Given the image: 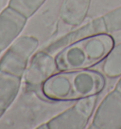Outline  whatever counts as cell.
Masks as SVG:
<instances>
[{
    "label": "cell",
    "mask_w": 121,
    "mask_h": 129,
    "mask_svg": "<svg viewBox=\"0 0 121 129\" xmlns=\"http://www.w3.org/2000/svg\"><path fill=\"white\" fill-rule=\"evenodd\" d=\"M105 85L102 74L93 70L78 69L59 71L45 81L42 91L54 101H73L97 95Z\"/></svg>",
    "instance_id": "cell-1"
},
{
    "label": "cell",
    "mask_w": 121,
    "mask_h": 129,
    "mask_svg": "<svg viewBox=\"0 0 121 129\" xmlns=\"http://www.w3.org/2000/svg\"><path fill=\"white\" fill-rule=\"evenodd\" d=\"M97 95L77 100L65 111L57 115L45 124L50 129H82L88 124L97 104Z\"/></svg>",
    "instance_id": "cell-4"
},
{
    "label": "cell",
    "mask_w": 121,
    "mask_h": 129,
    "mask_svg": "<svg viewBox=\"0 0 121 129\" xmlns=\"http://www.w3.org/2000/svg\"><path fill=\"white\" fill-rule=\"evenodd\" d=\"M103 20L107 32L121 30V7L104 15Z\"/></svg>",
    "instance_id": "cell-13"
},
{
    "label": "cell",
    "mask_w": 121,
    "mask_h": 129,
    "mask_svg": "<svg viewBox=\"0 0 121 129\" xmlns=\"http://www.w3.org/2000/svg\"><path fill=\"white\" fill-rule=\"evenodd\" d=\"M21 78L0 70V118L12 105L17 97Z\"/></svg>",
    "instance_id": "cell-9"
},
{
    "label": "cell",
    "mask_w": 121,
    "mask_h": 129,
    "mask_svg": "<svg viewBox=\"0 0 121 129\" xmlns=\"http://www.w3.org/2000/svg\"><path fill=\"white\" fill-rule=\"evenodd\" d=\"M102 70L105 75L110 78L121 76V43L113 46L112 50L106 56Z\"/></svg>",
    "instance_id": "cell-11"
},
{
    "label": "cell",
    "mask_w": 121,
    "mask_h": 129,
    "mask_svg": "<svg viewBox=\"0 0 121 129\" xmlns=\"http://www.w3.org/2000/svg\"><path fill=\"white\" fill-rule=\"evenodd\" d=\"M104 32H107L106 31V27H105L103 17H100V18L91 21L88 24L84 25L83 27L66 34L65 36L59 39L57 42L48 46L44 50L50 54H54V53L59 52L62 49L69 47L70 45L76 43L78 41L85 39L87 37L93 36L96 34L104 33Z\"/></svg>",
    "instance_id": "cell-8"
},
{
    "label": "cell",
    "mask_w": 121,
    "mask_h": 129,
    "mask_svg": "<svg viewBox=\"0 0 121 129\" xmlns=\"http://www.w3.org/2000/svg\"><path fill=\"white\" fill-rule=\"evenodd\" d=\"M27 19L11 7L0 13V51L6 50L19 37Z\"/></svg>",
    "instance_id": "cell-7"
},
{
    "label": "cell",
    "mask_w": 121,
    "mask_h": 129,
    "mask_svg": "<svg viewBox=\"0 0 121 129\" xmlns=\"http://www.w3.org/2000/svg\"><path fill=\"white\" fill-rule=\"evenodd\" d=\"M91 128L121 129V92L107 94L94 114Z\"/></svg>",
    "instance_id": "cell-6"
},
{
    "label": "cell",
    "mask_w": 121,
    "mask_h": 129,
    "mask_svg": "<svg viewBox=\"0 0 121 129\" xmlns=\"http://www.w3.org/2000/svg\"><path fill=\"white\" fill-rule=\"evenodd\" d=\"M91 0H65L60 11V18L71 26H78L84 20Z\"/></svg>",
    "instance_id": "cell-10"
},
{
    "label": "cell",
    "mask_w": 121,
    "mask_h": 129,
    "mask_svg": "<svg viewBox=\"0 0 121 129\" xmlns=\"http://www.w3.org/2000/svg\"><path fill=\"white\" fill-rule=\"evenodd\" d=\"M60 70L56 58L45 50L39 51L31 57L25 71V81L28 88L42 87L45 81Z\"/></svg>",
    "instance_id": "cell-5"
},
{
    "label": "cell",
    "mask_w": 121,
    "mask_h": 129,
    "mask_svg": "<svg viewBox=\"0 0 121 129\" xmlns=\"http://www.w3.org/2000/svg\"><path fill=\"white\" fill-rule=\"evenodd\" d=\"M113 46V39L106 32L78 41L57 53L58 69L60 71L88 69L105 59Z\"/></svg>",
    "instance_id": "cell-2"
},
{
    "label": "cell",
    "mask_w": 121,
    "mask_h": 129,
    "mask_svg": "<svg viewBox=\"0 0 121 129\" xmlns=\"http://www.w3.org/2000/svg\"><path fill=\"white\" fill-rule=\"evenodd\" d=\"M39 42L35 37L23 35L18 37L0 59V70L17 77L25 74Z\"/></svg>",
    "instance_id": "cell-3"
},
{
    "label": "cell",
    "mask_w": 121,
    "mask_h": 129,
    "mask_svg": "<svg viewBox=\"0 0 121 129\" xmlns=\"http://www.w3.org/2000/svg\"><path fill=\"white\" fill-rule=\"evenodd\" d=\"M44 1L45 0H10L9 7L28 18L38 11Z\"/></svg>",
    "instance_id": "cell-12"
}]
</instances>
